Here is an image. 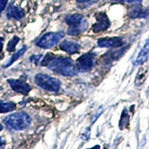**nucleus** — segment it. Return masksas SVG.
I'll use <instances>...</instances> for the list:
<instances>
[{
    "instance_id": "nucleus-11",
    "label": "nucleus",
    "mask_w": 149,
    "mask_h": 149,
    "mask_svg": "<svg viewBox=\"0 0 149 149\" xmlns=\"http://www.w3.org/2000/svg\"><path fill=\"white\" fill-rule=\"evenodd\" d=\"M60 49L69 54H74L80 50V45L74 41L64 40L60 44Z\"/></svg>"
},
{
    "instance_id": "nucleus-1",
    "label": "nucleus",
    "mask_w": 149,
    "mask_h": 149,
    "mask_svg": "<svg viewBox=\"0 0 149 149\" xmlns=\"http://www.w3.org/2000/svg\"><path fill=\"white\" fill-rule=\"evenodd\" d=\"M41 65L47 66L52 72L64 77H74L78 73L76 64L71 58L56 56L52 53H47L45 55Z\"/></svg>"
},
{
    "instance_id": "nucleus-14",
    "label": "nucleus",
    "mask_w": 149,
    "mask_h": 149,
    "mask_svg": "<svg viewBox=\"0 0 149 149\" xmlns=\"http://www.w3.org/2000/svg\"><path fill=\"white\" fill-rule=\"evenodd\" d=\"M149 72V67L148 65H144V66L141 67L139 69V71L137 73L136 78H135V85L136 86H140L144 82V80L147 77V74Z\"/></svg>"
},
{
    "instance_id": "nucleus-21",
    "label": "nucleus",
    "mask_w": 149,
    "mask_h": 149,
    "mask_svg": "<svg viewBox=\"0 0 149 149\" xmlns=\"http://www.w3.org/2000/svg\"><path fill=\"white\" fill-rule=\"evenodd\" d=\"M42 57V55L41 54H36V55H32L31 57H30V61L33 63H35V64H37L38 63V61L41 59Z\"/></svg>"
},
{
    "instance_id": "nucleus-25",
    "label": "nucleus",
    "mask_w": 149,
    "mask_h": 149,
    "mask_svg": "<svg viewBox=\"0 0 149 149\" xmlns=\"http://www.w3.org/2000/svg\"><path fill=\"white\" fill-rule=\"evenodd\" d=\"M3 41H4L3 37H0V53H1V51L3 49Z\"/></svg>"
},
{
    "instance_id": "nucleus-7",
    "label": "nucleus",
    "mask_w": 149,
    "mask_h": 149,
    "mask_svg": "<svg viewBox=\"0 0 149 149\" xmlns=\"http://www.w3.org/2000/svg\"><path fill=\"white\" fill-rule=\"evenodd\" d=\"M96 23L92 25V31L94 33H99L105 31L110 26V21L104 12H98L95 14Z\"/></svg>"
},
{
    "instance_id": "nucleus-4",
    "label": "nucleus",
    "mask_w": 149,
    "mask_h": 149,
    "mask_svg": "<svg viewBox=\"0 0 149 149\" xmlns=\"http://www.w3.org/2000/svg\"><path fill=\"white\" fill-rule=\"evenodd\" d=\"M35 82L38 87L48 91L57 92L61 88V82L59 79L46 74H37L35 77Z\"/></svg>"
},
{
    "instance_id": "nucleus-19",
    "label": "nucleus",
    "mask_w": 149,
    "mask_h": 149,
    "mask_svg": "<svg viewBox=\"0 0 149 149\" xmlns=\"http://www.w3.org/2000/svg\"><path fill=\"white\" fill-rule=\"evenodd\" d=\"M114 3H129V4H135L139 5L141 4L143 0H111Z\"/></svg>"
},
{
    "instance_id": "nucleus-5",
    "label": "nucleus",
    "mask_w": 149,
    "mask_h": 149,
    "mask_svg": "<svg viewBox=\"0 0 149 149\" xmlns=\"http://www.w3.org/2000/svg\"><path fill=\"white\" fill-rule=\"evenodd\" d=\"M63 37V32H50L43 35L37 40L36 46L42 49H50Z\"/></svg>"
},
{
    "instance_id": "nucleus-17",
    "label": "nucleus",
    "mask_w": 149,
    "mask_h": 149,
    "mask_svg": "<svg viewBox=\"0 0 149 149\" xmlns=\"http://www.w3.org/2000/svg\"><path fill=\"white\" fill-rule=\"evenodd\" d=\"M26 49H27V48H26V46H23V47H22V48L20 50H18L15 54L11 56V58L9 59L8 62L6 64H5V65H4V67H8V66H10V65H11V64H12L14 62H15V61H17L19 58L21 57V56H22L23 54H24V52H25Z\"/></svg>"
},
{
    "instance_id": "nucleus-9",
    "label": "nucleus",
    "mask_w": 149,
    "mask_h": 149,
    "mask_svg": "<svg viewBox=\"0 0 149 149\" xmlns=\"http://www.w3.org/2000/svg\"><path fill=\"white\" fill-rule=\"evenodd\" d=\"M8 83L10 85L11 88L18 93L26 95L31 91V87L24 80H19V79H8Z\"/></svg>"
},
{
    "instance_id": "nucleus-12",
    "label": "nucleus",
    "mask_w": 149,
    "mask_h": 149,
    "mask_svg": "<svg viewBox=\"0 0 149 149\" xmlns=\"http://www.w3.org/2000/svg\"><path fill=\"white\" fill-rule=\"evenodd\" d=\"M25 15L24 9H22L19 7L14 6V5H10L8 8L7 11V17L8 19H15V20H21Z\"/></svg>"
},
{
    "instance_id": "nucleus-27",
    "label": "nucleus",
    "mask_w": 149,
    "mask_h": 149,
    "mask_svg": "<svg viewBox=\"0 0 149 149\" xmlns=\"http://www.w3.org/2000/svg\"><path fill=\"white\" fill-rule=\"evenodd\" d=\"M2 129H3V127H2V125H1V124H0V132H1V130H2Z\"/></svg>"
},
{
    "instance_id": "nucleus-3",
    "label": "nucleus",
    "mask_w": 149,
    "mask_h": 149,
    "mask_svg": "<svg viewBox=\"0 0 149 149\" xmlns=\"http://www.w3.org/2000/svg\"><path fill=\"white\" fill-rule=\"evenodd\" d=\"M65 22L69 25L67 34L69 36H77L87 29L88 22L81 14L74 13L65 17Z\"/></svg>"
},
{
    "instance_id": "nucleus-23",
    "label": "nucleus",
    "mask_w": 149,
    "mask_h": 149,
    "mask_svg": "<svg viewBox=\"0 0 149 149\" xmlns=\"http://www.w3.org/2000/svg\"><path fill=\"white\" fill-rule=\"evenodd\" d=\"M102 107H100V110L98 111V113H97V114L95 115V116H94V118H92V122H94V121L96 120V118H98V116H100V115L102 114Z\"/></svg>"
},
{
    "instance_id": "nucleus-16",
    "label": "nucleus",
    "mask_w": 149,
    "mask_h": 149,
    "mask_svg": "<svg viewBox=\"0 0 149 149\" xmlns=\"http://www.w3.org/2000/svg\"><path fill=\"white\" fill-rule=\"evenodd\" d=\"M129 125H130V116L128 114V111L124 109L122 114H121V118L119 120V129L120 130H124V129H127L129 128Z\"/></svg>"
},
{
    "instance_id": "nucleus-15",
    "label": "nucleus",
    "mask_w": 149,
    "mask_h": 149,
    "mask_svg": "<svg viewBox=\"0 0 149 149\" xmlns=\"http://www.w3.org/2000/svg\"><path fill=\"white\" fill-rule=\"evenodd\" d=\"M16 109V104L12 102H3L0 101V114L8 113Z\"/></svg>"
},
{
    "instance_id": "nucleus-6",
    "label": "nucleus",
    "mask_w": 149,
    "mask_h": 149,
    "mask_svg": "<svg viewBox=\"0 0 149 149\" xmlns=\"http://www.w3.org/2000/svg\"><path fill=\"white\" fill-rule=\"evenodd\" d=\"M95 56L94 52H87L83 54L77 60L76 66L78 70V72L86 73L91 71L95 64Z\"/></svg>"
},
{
    "instance_id": "nucleus-26",
    "label": "nucleus",
    "mask_w": 149,
    "mask_h": 149,
    "mask_svg": "<svg viewBox=\"0 0 149 149\" xmlns=\"http://www.w3.org/2000/svg\"><path fill=\"white\" fill-rule=\"evenodd\" d=\"M100 148H101L100 146H93L91 148H88V149H100Z\"/></svg>"
},
{
    "instance_id": "nucleus-2",
    "label": "nucleus",
    "mask_w": 149,
    "mask_h": 149,
    "mask_svg": "<svg viewBox=\"0 0 149 149\" xmlns=\"http://www.w3.org/2000/svg\"><path fill=\"white\" fill-rule=\"evenodd\" d=\"M5 126L12 130H22L27 129L32 123V118L25 112H18L4 118Z\"/></svg>"
},
{
    "instance_id": "nucleus-24",
    "label": "nucleus",
    "mask_w": 149,
    "mask_h": 149,
    "mask_svg": "<svg viewBox=\"0 0 149 149\" xmlns=\"http://www.w3.org/2000/svg\"><path fill=\"white\" fill-rule=\"evenodd\" d=\"M5 144H6V141H5V140L1 136H0V149L3 148V146H5Z\"/></svg>"
},
{
    "instance_id": "nucleus-13",
    "label": "nucleus",
    "mask_w": 149,
    "mask_h": 149,
    "mask_svg": "<svg viewBox=\"0 0 149 149\" xmlns=\"http://www.w3.org/2000/svg\"><path fill=\"white\" fill-rule=\"evenodd\" d=\"M148 57H149V39L146 40V44L143 45L142 49L140 50L136 60L134 61V65L143 64L147 61Z\"/></svg>"
},
{
    "instance_id": "nucleus-22",
    "label": "nucleus",
    "mask_w": 149,
    "mask_h": 149,
    "mask_svg": "<svg viewBox=\"0 0 149 149\" xmlns=\"http://www.w3.org/2000/svg\"><path fill=\"white\" fill-rule=\"evenodd\" d=\"M8 2V0H0V15H1V13L5 9V8H6Z\"/></svg>"
},
{
    "instance_id": "nucleus-8",
    "label": "nucleus",
    "mask_w": 149,
    "mask_h": 149,
    "mask_svg": "<svg viewBox=\"0 0 149 149\" xmlns=\"http://www.w3.org/2000/svg\"><path fill=\"white\" fill-rule=\"evenodd\" d=\"M124 44L122 38L119 36H114V37H104V38H100L97 41V45L100 48H118Z\"/></svg>"
},
{
    "instance_id": "nucleus-20",
    "label": "nucleus",
    "mask_w": 149,
    "mask_h": 149,
    "mask_svg": "<svg viewBox=\"0 0 149 149\" xmlns=\"http://www.w3.org/2000/svg\"><path fill=\"white\" fill-rule=\"evenodd\" d=\"M93 0H77V4L78 7L80 8H86L88 6H90V5L92 3Z\"/></svg>"
},
{
    "instance_id": "nucleus-18",
    "label": "nucleus",
    "mask_w": 149,
    "mask_h": 149,
    "mask_svg": "<svg viewBox=\"0 0 149 149\" xmlns=\"http://www.w3.org/2000/svg\"><path fill=\"white\" fill-rule=\"evenodd\" d=\"M19 41H20V38H19L17 36H14L12 37V39H10V41L8 42V44L7 46L8 51H9V52H11V51H15L16 45L18 44Z\"/></svg>"
},
{
    "instance_id": "nucleus-10",
    "label": "nucleus",
    "mask_w": 149,
    "mask_h": 149,
    "mask_svg": "<svg viewBox=\"0 0 149 149\" xmlns=\"http://www.w3.org/2000/svg\"><path fill=\"white\" fill-rule=\"evenodd\" d=\"M128 16L132 19L147 18L149 16V9L141 7H132L128 10Z\"/></svg>"
}]
</instances>
